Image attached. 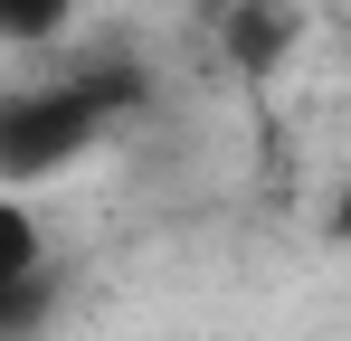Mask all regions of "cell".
Wrapping results in <instances>:
<instances>
[{
  "label": "cell",
  "mask_w": 351,
  "mask_h": 341,
  "mask_svg": "<svg viewBox=\"0 0 351 341\" xmlns=\"http://www.w3.org/2000/svg\"><path fill=\"white\" fill-rule=\"evenodd\" d=\"M105 123V95L86 86H38V95H10L0 105V180H29L48 162H76Z\"/></svg>",
  "instance_id": "6da1fadb"
},
{
  "label": "cell",
  "mask_w": 351,
  "mask_h": 341,
  "mask_svg": "<svg viewBox=\"0 0 351 341\" xmlns=\"http://www.w3.org/2000/svg\"><path fill=\"white\" fill-rule=\"evenodd\" d=\"M209 19H219V48H228L237 76H276L323 10H313V0H219Z\"/></svg>",
  "instance_id": "7a4b0ae2"
},
{
  "label": "cell",
  "mask_w": 351,
  "mask_h": 341,
  "mask_svg": "<svg viewBox=\"0 0 351 341\" xmlns=\"http://www.w3.org/2000/svg\"><path fill=\"white\" fill-rule=\"evenodd\" d=\"M38 275H48V227H38V209L19 190H0V294H19Z\"/></svg>",
  "instance_id": "3957f363"
},
{
  "label": "cell",
  "mask_w": 351,
  "mask_h": 341,
  "mask_svg": "<svg viewBox=\"0 0 351 341\" xmlns=\"http://www.w3.org/2000/svg\"><path fill=\"white\" fill-rule=\"evenodd\" d=\"M76 0H0V38H48Z\"/></svg>",
  "instance_id": "277c9868"
}]
</instances>
